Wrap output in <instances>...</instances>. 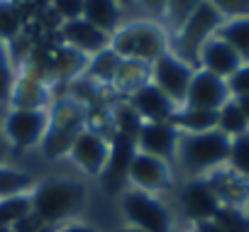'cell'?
Instances as JSON below:
<instances>
[{"label": "cell", "instance_id": "cell-1", "mask_svg": "<svg viewBox=\"0 0 249 232\" xmlns=\"http://www.w3.org/2000/svg\"><path fill=\"white\" fill-rule=\"evenodd\" d=\"M32 213L47 227H61L78 215L88 205V188L81 178L73 176H47L35 183L30 191Z\"/></svg>", "mask_w": 249, "mask_h": 232}, {"label": "cell", "instance_id": "cell-2", "mask_svg": "<svg viewBox=\"0 0 249 232\" xmlns=\"http://www.w3.org/2000/svg\"><path fill=\"white\" fill-rule=\"evenodd\" d=\"M230 137L222 135L220 130L203 132V135H181L176 157H174V169L186 178H205L215 174L217 169L227 166L230 157Z\"/></svg>", "mask_w": 249, "mask_h": 232}, {"label": "cell", "instance_id": "cell-3", "mask_svg": "<svg viewBox=\"0 0 249 232\" xmlns=\"http://www.w3.org/2000/svg\"><path fill=\"white\" fill-rule=\"evenodd\" d=\"M110 49L120 59L154 64L164 52H169V35L161 27V22H154V20L130 22L127 20L110 37Z\"/></svg>", "mask_w": 249, "mask_h": 232}, {"label": "cell", "instance_id": "cell-4", "mask_svg": "<svg viewBox=\"0 0 249 232\" xmlns=\"http://www.w3.org/2000/svg\"><path fill=\"white\" fill-rule=\"evenodd\" d=\"M120 213L130 227L142 232H178L174 210L161 196H152L127 186L120 193Z\"/></svg>", "mask_w": 249, "mask_h": 232}, {"label": "cell", "instance_id": "cell-5", "mask_svg": "<svg viewBox=\"0 0 249 232\" xmlns=\"http://www.w3.org/2000/svg\"><path fill=\"white\" fill-rule=\"evenodd\" d=\"M220 25H222V18L215 10V5L198 3L193 15L186 20V25L176 35L169 37V52L178 56L181 61H186L188 66L198 69V52L210 37H215Z\"/></svg>", "mask_w": 249, "mask_h": 232}, {"label": "cell", "instance_id": "cell-6", "mask_svg": "<svg viewBox=\"0 0 249 232\" xmlns=\"http://www.w3.org/2000/svg\"><path fill=\"white\" fill-rule=\"evenodd\" d=\"M49 127L47 110H30V107H5L3 115V137L8 149L30 152L42 144Z\"/></svg>", "mask_w": 249, "mask_h": 232}, {"label": "cell", "instance_id": "cell-7", "mask_svg": "<svg viewBox=\"0 0 249 232\" xmlns=\"http://www.w3.org/2000/svg\"><path fill=\"white\" fill-rule=\"evenodd\" d=\"M176 205L181 217L188 222V227L198 222H210L215 220L220 210V200L208 183V178H186L178 183L176 191Z\"/></svg>", "mask_w": 249, "mask_h": 232}, {"label": "cell", "instance_id": "cell-8", "mask_svg": "<svg viewBox=\"0 0 249 232\" xmlns=\"http://www.w3.org/2000/svg\"><path fill=\"white\" fill-rule=\"evenodd\" d=\"M193 73H196L193 66H188L186 61H181L178 56H174L171 52H164V54L152 64V78H149V81H152L164 95H169L178 107H183Z\"/></svg>", "mask_w": 249, "mask_h": 232}, {"label": "cell", "instance_id": "cell-9", "mask_svg": "<svg viewBox=\"0 0 249 232\" xmlns=\"http://www.w3.org/2000/svg\"><path fill=\"white\" fill-rule=\"evenodd\" d=\"M127 183H130V188H137V191H144L152 196H161L176 186L174 183V166L157 159V157L137 152L132 164H130Z\"/></svg>", "mask_w": 249, "mask_h": 232}, {"label": "cell", "instance_id": "cell-10", "mask_svg": "<svg viewBox=\"0 0 249 232\" xmlns=\"http://www.w3.org/2000/svg\"><path fill=\"white\" fill-rule=\"evenodd\" d=\"M107 154H110L107 135L95 132L90 127H83L69 149V159L73 161V166L78 171H83L86 176H98V178L107 164Z\"/></svg>", "mask_w": 249, "mask_h": 232}, {"label": "cell", "instance_id": "cell-11", "mask_svg": "<svg viewBox=\"0 0 249 232\" xmlns=\"http://www.w3.org/2000/svg\"><path fill=\"white\" fill-rule=\"evenodd\" d=\"M110 154H107V164L100 174V183L105 191L110 193H122L127 188V174H130V164L137 154V140L112 132L110 137Z\"/></svg>", "mask_w": 249, "mask_h": 232}, {"label": "cell", "instance_id": "cell-12", "mask_svg": "<svg viewBox=\"0 0 249 232\" xmlns=\"http://www.w3.org/2000/svg\"><path fill=\"white\" fill-rule=\"evenodd\" d=\"M227 100H232V93L227 88V81L220 76H213L203 69H196L188 93H186V103L183 107H193V110H213L217 112Z\"/></svg>", "mask_w": 249, "mask_h": 232}, {"label": "cell", "instance_id": "cell-13", "mask_svg": "<svg viewBox=\"0 0 249 232\" xmlns=\"http://www.w3.org/2000/svg\"><path fill=\"white\" fill-rule=\"evenodd\" d=\"M181 132L171 123H144L137 135V152L174 164Z\"/></svg>", "mask_w": 249, "mask_h": 232}, {"label": "cell", "instance_id": "cell-14", "mask_svg": "<svg viewBox=\"0 0 249 232\" xmlns=\"http://www.w3.org/2000/svg\"><path fill=\"white\" fill-rule=\"evenodd\" d=\"M127 103L135 107V112L142 118V123H171L176 110H178V105L169 95H164L152 81L144 83L142 88H137L127 98Z\"/></svg>", "mask_w": 249, "mask_h": 232}, {"label": "cell", "instance_id": "cell-15", "mask_svg": "<svg viewBox=\"0 0 249 232\" xmlns=\"http://www.w3.org/2000/svg\"><path fill=\"white\" fill-rule=\"evenodd\" d=\"M59 37H61V44L83 54V56H95L105 49H110V37L103 35L100 30H95L90 22H86L83 18H76V20H69L61 25L59 30Z\"/></svg>", "mask_w": 249, "mask_h": 232}, {"label": "cell", "instance_id": "cell-16", "mask_svg": "<svg viewBox=\"0 0 249 232\" xmlns=\"http://www.w3.org/2000/svg\"><path fill=\"white\" fill-rule=\"evenodd\" d=\"M242 66V59L237 56V52L222 42L220 37H210L200 52H198V69L213 73V76H220V78H230L237 69Z\"/></svg>", "mask_w": 249, "mask_h": 232}, {"label": "cell", "instance_id": "cell-17", "mask_svg": "<svg viewBox=\"0 0 249 232\" xmlns=\"http://www.w3.org/2000/svg\"><path fill=\"white\" fill-rule=\"evenodd\" d=\"M81 18L90 22L95 30H100L103 35L112 37L124 25V8L122 3H112V0H83Z\"/></svg>", "mask_w": 249, "mask_h": 232}, {"label": "cell", "instance_id": "cell-18", "mask_svg": "<svg viewBox=\"0 0 249 232\" xmlns=\"http://www.w3.org/2000/svg\"><path fill=\"white\" fill-rule=\"evenodd\" d=\"M49 100V90L44 86V81L25 73L20 78H15L13 93H10V107H30V110H44Z\"/></svg>", "mask_w": 249, "mask_h": 232}, {"label": "cell", "instance_id": "cell-19", "mask_svg": "<svg viewBox=\"0 0 249 232\" xmlns=\"http://www.w3.org/2000/svg\"><path fill=\"white\" fill-rule=\"evenodd\" d=\"M149 78H152V64L135 61V59H122L112 86L120 93H124V95L130 98L137 88H142L144 83H149Z\"/></svg>", "mask_w": 249, "mask_h": 232}, {"label": "cell", "instance_id": "cell-20", "mask_svg": "<svg viewBox=\"0 0 249 232\" xmlns=\"http://www.w3.org/2000/svg\"><path fill=\"white\" fill-rule=\"evenodd\" d=\"M215 37H220L222 42H227L237 52V56L242 59V64H249V18L222 20V25L217 27Z\"/></svg>", "mask_w": 249, "mask_h": 232}, {"label": "cell", "instance_id": "cell-21", "mask_svg": "<svg viewBox=\"0 0 249 232\" xmlns=\"http://www.w3.org/2000/svg\"><path fill=\"white\" fill-rule=\"evenodd\" d=\"M37 178L22 169L0 164V200L5 198H15V196H25L35 188Z\"/></svg>", "mask_w": 249, "mask_h": 232}, {"label": "cell", "instance_id": "cell-22", "mask_svg": "<svg viewBox=\"0 0 249 232\" xmlns=\"http://www.w3.org/2000/svg\"><path fill=\"white\" fill-rule=\"evenodd\" d=\"M120 56L112 52V49H105L95 56L88 59V66H86V73L90 81L95 83H105V86H112L115 76H117V69H120Z\"/></svg>", "mask_w": 249, "mask_h": 232}, {"label": "cell", "instance_id": "cell-23", "mask_svg": "<svg viewBox=\"0 0 249 232\" xmlns=\"http://www.w3.org/2000/svg\"><path fill=\"white\" fill-rule=\"evenodd\" d=\"M25 15L18 3H0V42L10 44L25 35Z\"/></svg>", "mask_w": 249, "mask_h": 232}, {"label": "cell", "instance_id": "cell-24", "mask_svg": "<svg viewBox=\"0 0 249 232\" xmlns=\"http://www.w3.org/2000/svg\"><path fill=\"white\" fill-rule=\"evenodd\" d=\"M217 130H220L222 135H227L230 140H234V137L249 132V125H247V120H244L242 110L237 107L234 98L227 100V103L217 110Z\"/></svg>", "mask_w": 249, "mask_h": 232}, {"label": "cell", "instance_id": "cell-25", "mask_svg": "<svg viewBox=\"0 0 249 232\" xmlns=\"http://www.w3.org/2000/svg\"><path fill=\"white\" fill-rule=\"evenodd\" d=\"M142 118L135 112V107L124 100V103H117L112 107V130L110 132H120V135H127L132 140H137L140 130H142Z\"/></svg>", "mask_w": 249, "mask_h": 232}, {"label": "cell", "instance_id": "cell-26", "mask_svg": "<svg viewBox=\"0 0 249 232\" xmlns=\"http://www.w3.org/2000/svg\"><path fill=\"white\" fill-rule=\"evenodd\" d=\"M30 213H32L30 193L0 200V230H8V227L18 225V222H20L22 217H27Z\"/></svg>", "mask_w": 249, "mask_h": 232}, {"label": "cell", "instance_id": "cell-27", "mask_svg": "<svg viewBox=\"0 0 249 232\" xmlns=\"http://www.w3.org/2000/svg\"><path fill=\"white\" fill-rule=\"evenodd\" d=\"M227 169L232 174H237L239 178L249 181V132H244V135H239L230 142Z\"/></svg>", "mask_w": 249, "mask_h": 232}, {"label": "cell", "instance_id": "cell-28", "mask_svg": "<svg viewBox=\"0 0 249 232\" xmlns=\"http://www.w3.org/2000/svg\"><path fill=\"white\" fill-rule=\"evenodd\" d=\"M222 232H249V217L242 208H230V205H220L215 220H213Z\"/></svg>", "mask_w": 249, "mask_h": 232}, {"label": "cell", "instance_id": "cell-29", "mask_svg": "<svg viewBox=\"0 0 249 232\" xmlns=\"http://www.w3.org/2000/svg\"><path fill=\"white\" fill-rule=\"evenodd\" d=\"M15 86V69L8 54V44L0 42V105L10 103V93Z\"/></svg>", "mask_w": 249, "mask_h": 232}, {"label": "cell", "instance_id": "cell-30", "mask_svg": "<svg viewBox=\"0 0 249 232\" xmlns=\"http://www.w3.org/2000/svg\"><path fill=\"white\" fill-rule=\"evenodd\" d=\"M215 10L220 13L222 20H237V18H249V0H215Z\"/></svg>", "mask_w": 249, "mask_h": 232}, {"label": "cell", "instance_id": "cell-31", "mask_svg": "<svg viewBox=\"0 0 249 232\" xmlns=\"http://www.w3.org/2000/svg\"><path fill=\"white\" fill-rule=\"evenodd\" d=\"M49 5L61 22H69L83 15V0H56V3H49Z\"/></svg>", "mask_w": 249, "mask_h": 232}, {"label": "cell", "instance_id": "cell-32", "mask_svg": "<svg viewBox=\"0 0 249 232\" xmlns=\"http://www.w3.org/2000/svg\"><path fill=\"white\" fill-rule=\"evenodd\" d=\"M227 88H230L232 98L249 95V64H242V66L227 78Z\"/></svg>", "mask_w": 249, "mask_h": 232}, {"label": "cell", "instance_id": "cell-33", "mask_svg": "<svg viewBox=\"0 0 249 232\" xmlns=\"http://www.w3.org/2000/svg\"><path fill=\"white\" fill-rule=\"evenodd\" d=\"M56 232H100L95 225H90V222H86V220H71V222H66V225H61V227H56Z\"/></svg>", "mask_w": 249, "mask_h": 232}, {"label": "cell", "instance_id": "cell-34", "mask_svg": "<svg viewBox=\"0 0 249 232\" xmlns=\"http://www.w3.org/2000/svg\"><path fill=\"white\" fill-rule=\"evenodd\" d=\"M234 103H237V107L242 110L244 120H247V125H249V95H239V98H234Z\"/></svg>", "mask_w": 249, "mask_h": 232}, {"label": "cell", "instance_id": "cell-35", "mask_svg": "<svg viewBox=\"0 0 249 232\" xmlns=\"http://www.w3.org/2000/svg\"><path fill=\"white\" fill-rule=\"evenodd\" d=\"M193 230H196V232H222L213 220H210V222H198V225H193Z\"/></svg>", "mask_w": 249, "mask_h": 232}, {"label": "cell", "instance_id": "cell-36", "mask_svg": "<svg viewBox=\"0 0 249 232\" xmlns=\"http://www.w3.org/2000/svg\"><path fill=\"white\" fill-rule=\"evenodd\" d=\"M115 232H142V230H135V227H130V225H124V227H120V230H115Z\"/></svg>", "mask_w": 249, "mask_h": 232}, {"label": "cell", "instance_id": "cell-37", "mask_svg": "<svg viewBox=\"0 0 249 232\" xmlns=\"http://www.w3.org/2000/svg\"><path fill=\"white\" fill-rule=\"evenodd\" d=\"M244 213H247V217H249V198H247V203H244Z\"/></svg>", "mask_w": 249, "mask_h": 232}, {"label": "cell", "instance_id": "cell-38", "mask_svg": "<svg viewBox=\"0 0 249 232\" xmlns=\"http://www.w3.org/2000/svg\"><path fill=\"white\" fill-rule=\"evenodd\" d=\"M178 232H196L193 227H186V230H178Z\"/></svg>", "mask_w": 249, "mask_h": 232}, {"label": "cell", "instance_id": "cell-39", "mask_svg": "<svg viewBox=\"0 0 249 232\" xmlns=\"http://www.w3.org/2000/svg\"><path fill=\"white\" fill-rule=\"evenodd\" d=\"M52 232H56V230H52Z\"/></svg>", "mask_w": 249, "mask_h": 232}]
</instances>
